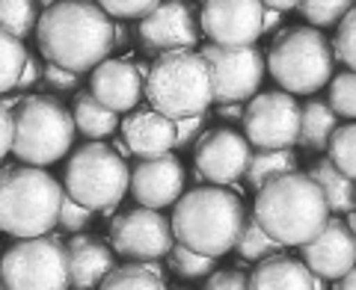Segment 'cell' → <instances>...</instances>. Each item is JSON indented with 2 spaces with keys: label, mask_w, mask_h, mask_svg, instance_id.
I'll return each mask as SVG.
<instances>
[{
  "label": "cell",
  "mask_w": 356,
  "mask_h": 290,
  "mask_svg": "<svg viewBox=\"0 0 356 290\" xmlns=\"http://www.w3.org/2000/svg\"><path fill=\"white\" fill-rule=\"evenodd\" d=\"M36 42L48 62L86 74L113 51V21L95 0H57L36 18Z\"/></svg>",
  "instance_id": "1"
},
{
  "label": "cell",
  "mask_w": 356,
  "mask_h": 290,
  "mask_svg": "<svg viewBox=\"0 0 356 290\" xmlns=\"http://www.w3.org/2000/svg\"><path fill=\"white\" fill-rule=\"evenodd\" d=\"M255 219L282 246H303L327 225L330 205L306 172H285L259 187Z\"/></svg>",
  "instance_id": "2"
},
{
  "label": "cell",
  "mask_w": 356,
  "mask_h": 290,
  "mask_svg": "<svg viewBox=\"0 0 356 290\" xmlns=\"http://www.w3.org/2000/svg\"><path fill=\"white\" fill-rule=\"evenodd\" d=\"M243 219H247V207L241 196L229 193L222 184H211L175 198L170 225L178 243L211 258H222L235 249Z\"/></svg>",
  "instance_id": "3"
},
{
  "label": "cell",
  "mask_w": 356,
  "mask_h": 290,
  "mask_svg": "<svg viewBox=\"0 0 356 290\" xmlns=\"http://www.w3.org/2000/svg\"><path fill=\"white\" fill-rule=\"evenodd\" d=\"M143 95L149 98L154 110L163 116L184 119L205 113L214 101V77L211 65L199 51L193 48H178L161 53L154 65L146 71L143 80Z\"/></svg>",
  "instance_id": "4"
},
{
  "label": "cell",
  "mask_w": 356,
  "mask_h": 290,
  "mask_svg": "<svg viewBox=\"0 0 356 290\" xmlns=\"http://www.w3.org/2000/svg\"><path fill=\"white\" fill-rule=\"evenodd\" d=\"M63 187L44 166H18L0 172V231L13 237H36L57 225Z\"/></svg>",
  "instance_id": "5"
},
{
  "label": "cell",
  "mask_w": 356,
  "mask_h": 290,
  "mask_svg": "<svg viewBox=\"0 0 356 290\" xmlns=\"http://www.w3.org/2000/svg\"><path fill=\"white\" fill-rule=\"evenodd\" d=\"M74 119L57 98H24L13 113V154L21 163L51 166L65 157L74 142Z\"/></svg>",
  "instance_id": "6"
},
{
  "label": "cell",
  "mask_w": 356,
  "mask_h": 290,
  "mask_svg": "<svg viewBox=\"0 0 356 290\" xmlns=\"http://www.w3.org/2000/svg\"><path fill=\"white\" fill-rule=\"evenodd\" d=\"M131 169L119 154L102 139L81 145L65 163L63 189L92 214H110L125 198Z\"/></svg>",
  "instance_id": "7"
},
{
  "label": "cell",
  "mask_w": 356,
  "mask_h": 290,
  "mask_svg": "<svg viewBox=\"0 0 356 290\" xmlns=\"http://www.w3.org/2000/svg\"><path fill=\"white\" fill-rule=\"evenodd\" d=\"M267 69L285 92L312 95L332 77V48L315 27L288 30L267 53Z\"/></svg>",
  "instance_id": "8"
},
{
  "label": "cell",
  "mask_w": 356,
  "mask_h": 290,
  "mask_svg": "<svg viewBox=\"0 0 356 290\" xmlns=\"http://www.w3.org/2000/svg\"><path fill=\"white\" fill-rule=\"evenodd\" d=\"M0 284L13 290L69 287V252L51 234L18 237L0 255Z\"/></svg>",
  "instance_id": "9"
},
{
  "label": "cell",
  "mask_w": 356,
  "mask_h": 290,
  "mask_svg": "<svg viewBox=\"0 0 356 290\" xmlns=\"http://www.w3.org/2000/svg\"><path fill=\"white\" fill-rule=\"evenodd\" d=\"M202 57L211 65V77H214V101H247L250 95L259 92L261 77L267 62L255 44H217L208 42Z\"/></svg>",
  "instance_id": "10"
},
{
  "label": "cell",
  "mask_w": 356,
  "mask_h": 290,
  "mask_svg": "<svg viewBox=\"0 0 356 290\" xmlns=\"http://www.w3.org/2000/svg\"><path fill=\"white\" fill-rule=\"evenodd\" d=\"M243 137L255 148H291L297 145L300 107L291 92H261L243 110Z\"/></svg>",
  "instance_id": "11"
},
{
  "label": "cell",
  "mask_w": 356,
  "mask_h": 290,
  "mask_svg": "<svg viewBox=\"0 0 356 290\" xmlns=\"http://www.w3.org/2000/svg\"><path fill=\"white\" fill-rule=\"evenodd\" d=\"M172 225L161 210L134 207L113 219L110 246L128 261H161L172 246Z\"/></svg>",
  "instance_id": "12"
},
{
  "label": "cell",
  "mask_w": 356,
  "mask_h": 290,
  "mask_svg": "<svg viewBox=\"0 0 356 290\" xmlns=\"http://www.w3.org/2000/svg\"><path fill=\"white\" fill-rule=\"evenodd\" d=\"M261 0H205L199 27L217 44H255L261 36Z\"/></svg>",
  "instance_id": "13"
},
{
  "label": "cell",
  "mask_w": 356,
  "mask_h": 290,
  "mask_svg": "<svg viewBox=\"0 0 356 290\" xmlns=\"http://www.w3.org/2000/svg\"><path fill=\"white\" fill-rule=\"evenodd\" d=\"M140 42L149 53L193 48L199 42L196 12L184 0H161L158 6L140 18Z\"/></svg>",
  "instance_id": "14"
},
{
  "label": "cell",
  "mask_w": 356,
  "mask_h": 290,
  "mask_svg": "<svg viewBox=\"0 0 356 290\" xmlns=\"http://www.w3.org/2000/svg\"><path fill=\"white\" fill-rule=\"evenodd\" d=\"M196 172L211 184H235L243 178L250 163V142L243 133H235L232 128L199 133L196 142Z\"/></svg>",
  "instance_id": "15"
},
{
  "label": "cell",
  "mask_w": 356,
  "mask_h": 290,
  "mask_svg": "<svg viewBox=\"0 0 356 290\" xmlns=\"http://www.w3.org/2000/svg\"><path fill=\"white\" fill-rule=\"evenodd\" d=\"M300 249H303V264L318 278L339 282L356 264V234L341 219H327V225Z\"/></svg>",
  "instance_id": "16"
},
{
  "label": "cell",
  "mask_w": 356,
  "mask_h": 290,
  "mask_svg": "<svg viewBox=\"0 0 356 290\" xmlns=\"http://www.w3.org/2000/svg\"><path fill=\"white\" fill-rule=\"evenodd\" d=\"M131 193L137 198V205L163 210L175 205V198L184 189V166L170 151L158 154V157H146L137 163V169L131 172Z\"/></svg>",
  "instance_id": "17"
},
{
  "label": "cell",
  "mask_w": 356,
  "mask_h": 290,
  "mask_svg": "<svg viewBox=\"0 0 356 290\" xmlns=\"http://www.w3.org/2000/svg\"><path fill=\"white\" fill-rule=\"evenodd\" d=\"M89 92H92L104 107L116 110V113H131L143 98V74L128 60H110L104 57L92 69V80H89Z\"/></svg>",
  "instance_id": "18"
},
{
  "label": "cell",
  "mask_w": 356,
  "mask_h": 290,
  "mask_svg": "<svg viewBox=\"0 0 356 290\" xmlns=\"http://www.w3.org/2000/svg\"><path fill=\"white\" fill-rule=\"evenodd\" d=\"M119 128H122L125 148L140 160L158 157V154H166L175 148V121L154 107L149 110L134 107V113L125 121H119Z\"/></svg>",
  "instance_id": "19"
},
{
  "label": "cell",
  "mask_w": 356,
  "mask_h": 290,
  "mask_svg": "<svg viewBox=\"0 0 356 290\" xmlns=\"http://www.w3.org/2000/svg\"><path fill=\"white\" fill-rule=\"evenodd\" d=\"M69 252V287L89 290L102 287L104 275L113 270V246H107L104 240L92 237V234H77V237L65 246Z\"/></svg>",
  "instance_id": "20"
},
{
  "label": "cell",
  "mask_w": 356,
  "mask_h": 290,
  "mask_svg": "<svg viewBox=\"0 0 356 290\" xmlns=\"http://www.w3.org/2000/svg\"><path fill=\"white\" fill-rule=\"evenodd\" d=\"M250 287H255V290H270V287L312 290V287H324V278H318L303 261L276 252L270 258L259 261L255 273L250 275Z\"/></svg>",
  "instance_id": "21"
},
{
  "label": "cell",
  "mask_w": 356,
  "mask_h": 290,
  "mask_svg": "<svg viewBox=\"0 0 356 290\" xmlns=\"http://www.w3.org/2000/svg\"><path fill=\"white\" fill-rule=\"evenodd\" d=\"M309 178L321 187L332 214H350V210H356V181L350 175H344L330 157H321L312 163Z\"/></svg>",
  "instance_id": "22"
},
{
  "label": "cell",
  "mask_w": 356,
  "mask_h": 290,
  "mask_svg": "<svg viewBox=\"0 0 356 290\" xmlns=\"http://www.w3.org/2000/svg\"><path fill=\"white\" fill-rule=\"evenodd\" d=\"M74 128L89 139H110L113 130L119 128V113L104 107L92 92H77L74 107H72Z\"/></svg>",
  "instance_id": "23"
},
{
  "label": "cell",
  "mask_w": 356,
  "mask_h": 290,
  "mask_svg": "<svg viewBox=\"0 0 356 290\" xmlns=\"http://www.w3.org/2000/svg\"><path fill=\"white\" fill-rule=\"evenodd\" d=\"M339 128V116L336 110L324 101H309L306 107H300V130H297V142L309 151H321L327 148V142L332 137V130Z\"/></svg>",
  "instance_id": "24"
},
{
  "label": "cell",
  "mask_w": 356,
  "mask_h": 290,
  "mask_svg": "<svg viewBox=\"0 0 356 290\" xmlns=\"http://www.w3.org/2000/svg\"><path fill=\"white\" fill-rule=\"evenodd\" d=\"M297 169V154L291 148H259L255 154H250V163H247V181L250 187H264L267 181L280 178L285 172H294Z\"/></svg>",
  "instance_id": "25"
},
{
  "label": "cell",
  "mask_w": 356,
  "mask_h": 290,
  "mask_svg": "<svg viewBox=\"0 0 356 290\" xmlns=\"http://www.w3.org/2000/svg\"><path fill=\"white\" fill-rule=\"evenodd\" d=\"M104 290H128V287H166V282L161 278V270L154 266V261H131V264H122L113 266L104 282Z\"/></svg>",
  "instance_id": "26"
},
{
  "label": "cell",
  "mask_w": 356,
  "mask_h": 290,
  "mask_svg": "<svg viewBox=\"0 0 356 290\" xmlns=\"http://www.w3.org/2000/svg\"><path fill=\"white\" fill-rule=\"evenodd\" d=\"M235 249L243 261H261V258H270V255L276 252H282L285 246L280 240H273L270 234H267L261 228V222L250 216V219H243V228L238 234V243H235Z\"/></svg>",
  "instance_id": "27"
},
{
  "label": "cell",
  "mask_w": 356,
  "mask_h": 290,
  "mask_svg": "<svg viewBox=\"0 0 356 290\" xmlns=\"http://www.w3.org/2000/svg\"><path fill=\"white\" fill-rule=\"evenodd\" d=\"M27 62V48L24 42L13 33L0 30V95L13 92L18 86V77H21V69Z\"/></svg>",
  "instance_id": "28"
},
{
  "label": "cell",
  "mask_w": 356,
  "mask_h": 290,
  "mask_svg": "<svg viewBox=\"0 0 356 290\" xmlns=\"http://www.w3.org/2000/svg\"><path fill=\"white\" fill-rule=\"evenodd\" d=\"M39 0H0V30L24 39L36 27Z\"/></svg>",
  "instance_id": "29"
},
{
  "label": "cell",
  "mask_w": 356,
  "mask_h": 290,
  "mask_svg": "<svg viewBox=\"0 0 356 290\" xmlns=\"http://www.w3.org/2000/svg\"><path fill=\"white\" fill-rule=\"evenodd\" d=\"M170 266L172 270L187 278V282H196V278L202 275H211L217 270V258H211V255H202L191 246H184V243H178V246H170Z\"/></svg>",
  "instance_id": "30"
},
{
  "label": "cell",
  "mask_w": 356,
  "mask_h": 290,
  "mask_svg": "<svg viewBox=\"0 0 356 290\" xmlns=\"http://www.w3.org/2000/svg\"><path fill=\"white\" fill-rule=\"evenodd\" d=\"M327 148H330V160L356 181V125H344L332 130Z\"/></svg>",
  "instance_id": "31"
},
{
  "label": "cell",
  "mask_w": 356,
  "mask_h": 290,
  "mask_svg": "<svg viewBox=\"0 0 356 290\" xmlns=\"http://www.w3.org/2000/svg\"><path fill=\"white\" fill-rule=\"evenodd\" d=\"M356 3V0H300V12L312 27H336L341 15Z\"/></svg>",
  "instance_id": "32"
},
{
  "label": "cell",
  "mask_w": 356,
  "mask_h": 290,
  "mask_svg": "<svg viewBox=\"0 0 356 290\" xmlns=\"http://www.w3.org/2000/svg\"><path fill=\"white\" fill-rule=\"evenodd\" d=\"M330 107L336 110V116L356 119V71L339 74L330 83Z\"/></svg>",
  "instance_id": "33"
},
{
  "label": "cell",
  "mask_w": 356,
  "mask_h": 290,
  "mask_svg": "<svg viewBox=\"0 0 356 290\" xmlns=\"http://www.w3.org/2000/svg\"><path fill=\"white\" fill-rule=\"evenodd\" d=\"M339 33H336V53L339 60L348 65L350 71H356V3L341 15L339 21Z\"/></svg>",
  "instance_id": "34"
},
{
  "label": "cell",
  "mask_w": 356,
  "mask_h": 290,
  "mask_svg": "<svg viewBox=\"0 0 356 290\" xmlns=\"http://www.w3.org/2000/svg\"><path fill=\"white\" fill-rule=\"evenodd\" d=\"M89 222H92V210H89L86 205H81V202H74V198L63 189V202H60L57 225H60L63 231L77 234V231H83V228L89 225Z\"/></svg>",
  "instance_id": "35"
},
{
  "label": "cell",
  "mask_w": 356,
  "mask_h": 290,
  "mask_svg": "<svg viewBox=\"0 0 356 290\" xmlns=\"http://www.w3.org/2000/svg\"><path fill=\"white\" fill-rule=\"evenodd\" d=\"M98 6L104 9V12L110 18H143L149 12V9H154L161 3V0H95Z\"/></svg>",
  "instance_id": "36"
},
{
  "label": "cell",
  "mask_w": 356,
  "mask_h": 290,
  "mask_svg": "<svg viewBox=\"0 0 356 290\" xmlns=\"http://www.w3.org/2000/svg\"><path fill=\"white\" fill-rule=\"evenodd\" d=\"M42 80L48 89H54V92H72V89L77 86V80H81V74L63 69V65H57V62H48L42 69Z\"/></svg>",
  "instance_id": "37"
},
{
  "label": "cell",
  "mask_w": 356,
  "mask_h": 290,
  "mask_svg": "<svg viewBox=\"0 0 356 290\" xmlns=\"http://www.w3.org/2000/svg\"><path fill=\"white\" fill-rule=\"evenodd\" d=\"M205 128V113H196V116H184V119H175V148H191V145L199 139V133Z\"/></svg>",
  "instance_id": "38"
},
{
  "label": "cell",
  "mask_w": 356,
  "mask_h": 290,
  "mask_svg": "<svg viewBox=\"0 0 356 290\" xmlns=\"http://www.w3.org/2000/svg\"><path fill=\"white\" fill-rule=\"evenodd\" d=\"M205 287L208 290H243V287H250V275L241 270H220L208 275Z\"/></svg>",
  "instance_id": "39"
},
{
  "label": "cell",
  "mask_w": 356,
  "mask_h": 290,
  "mask_svg": "<svg viewBox=\"0 0 356 290\" xmlns=\"http://www.w3.org/2000/svg\"><path fill=\"white\" fill-rule=\"evenodd\" d=\"M13 151V110L6 101H0V160Z\"/></svg>",
  "instance_id": "40"
},
{
  "label": "cell",
  "mask_w": 356,
  "mask_h": 290,
  "mask_svg": "<svg viewBox=\"0 0 356 290\" xmlns=\"http://www.w3.org/2000/svg\"><path fill=\"white\" fill-rule=\"evenodd\" d=\"M36 80H42V65L36 62V57H30L27 53V62H24V69H21V77H18L15 89H30Z\"/></svg>",
  "instance_id": "41"
},
{
  "label": "cell",
  "mask_w": 356,
  "mask_h": 290,
  "mask_svg": "<svg viewBox=\"0 0 356 290\" xmlns=\"http://www.w3.org/2000/svg\"><path fill=\"white\" fill-rule=\"evenodd\" d=\"M280 9H273V6H264V18H261V30L267 33V30H273L276 24H280Z\"/></svg>",
  "instance_id": "42"
},
{
  "label": "cell",
  "mask_w": 356,
  "mask_h": 290,
  "mask_svg": "<svg viewBox=\"0 0 356 290\" xmlns=\"http://www.w3.org/2000/svg\"><path fill=\"white\" fill-rule=\"evenodd\" d=\"M341 290H356V264L350 266V270L348 273H344L341 278H339V282H336Z\"/></svg>",
  "instance_id": "43"
},
{
  "label": "cell",
  "mask_w": 356,
  "mask_h": 290,
  "mask_svg": "<svg viewBox=\"0 0 356 290\" xmlns=\"http://www.w3.org/2000/svg\"><path fill=\"white\" fill-rule=\"evenodd\" d=\"M264 6H273V9H280V12H285V9H297L300 6V0H261Z\"/></svg>",
  "instance_id": "44"
},
{
  "label": "cell",
  "mask_w": 356,
  "mask_h": 290,
  "mask_svg": "<svg viewBox=\"0 0 356 290\" xmlns=\"http://www.w3.org/2000/svg\"><path fill=\"white\" fill-rule=\"evenodd\" d=\"M39 3H44V6H51V3H57V0H39Z\"/></svg>",
  "instance_id": "45"
},
{
  "label": "cell",
  "mask_w": 356,
  "mask_h": 290,
  "mask_svg": "<svg viewBox=\"0 0 356 290\" xmlns=\"http://www.w3.org/2000/svg\"><path fill=\"white\" fill-rule=\"evenodd\" d=\"M184 3H191V0H184Z\"/></svg>",
  "instance_id": "46"
}]
</instances>
